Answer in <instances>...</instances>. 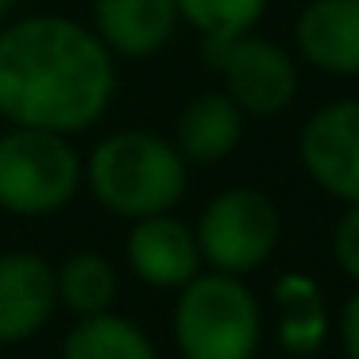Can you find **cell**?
I'll return each instance as SVG.
<instances>
[{
    "mask_svg": "<svg viewBox=\"0 0 359 359\" xmlns=\"http://www.w3.org/2000/svg\"><path fill=\"white\" fill-rule=\"evenodd\" d=\"M116 55L74 16L32 12L0 24V124L81 135L116 101Z\"/></svg>",
    "mask_w": 359,
    "mask_h": 359,
    "instance_id": "1",
    "label": "cell"
},
{
    "mask_svg": "<svg viewBox=\"0 0 359 359\" xmlns=\"http://www.w3.org/2000/svg\"><path fill=\"white\" fill-rule=\"evenodd\" d=\"M86 189L104 212L132 224L178 209L189 189V163L170 135L151 128H116L86 155Z\"/></svg>",
    "mask_w": 359,
    "mask_h": 359,
    "instance_id": "2",
    "label": "cell"
},
{
    "mask_svg": "<svg viewBox=\"0 0 359 359\" xmlns=\"http://www.w3.org/2000/svg\"><path fill=\"white\" fill-rule=\"evenodd\" d=\"M170 336L182 359H255L263 305L240 274L201 271L174 297Z\"/></svg>",
    "mask_w": 359,
    "mask_h": 359,
    "instance_id": "3",
    "label": "cell"
},
{
    "mask_svg": "<svg viewBox=\"0 0 359 359\" xmlns=\"http://www.w3.org/2000/svg\"><path fill=\"white\" fill-rule=\"evenodd\" d=\"M86 189V158L70 135L4 128L0 132V212L43 220L70 209Z\"/></svg>",
    "mask_w": 359,
    "mask_h": 359,
    "instance_id": "4",
    "label": "cell"
},
{
    "mask_svg": "<svg viewBox=\"0 0 359 359\" xmlns=\"http://www.w3.org/2000/svg\"><path fill=\"white\" fill-rule=\"evenodd\" d=\"M201 263L220 274H255L282 243V212L259 186H228L201 209L194 224Z\"/></svg>",
    "mask_w": 359,
    "mask_h": 359,
    "instance_id": "5",
    "label": "cell"
},
{
    "mask_svg": "<svg viewBox=\"0 0 359 359\" xmlns=\"http://www.w3.org/2000/svg\"><path fill=\"white\" fill-rule=\"evenodd\" d=\"M205 62L212 74H220V89L240 104L248 120L282 116L302 93V62L294 47H282L259 32L205 50Z\"/></svg>",
    "mask_w": 359,
    "mask_h": 359,
    "instance_id": "6",
    "label": "cell"
},
{
    "mask_svg": "<svg viewBox=\"0 0 359 359\" xmlns=\"http://www.w3.org/2000/svg\"><path fill=\"white\" fill-rule=\"evenodd\" d=\"M297 163L325 197L340 205L359 201V97H336L305 116Z\"/></svg>",
    "mask_w": 359,
    "mask_h": 359,
    "instance_id": "7",
    "label": "cell"
},
{
    "mask_svg": "<svg viewBox=\"0 0 359 359\" xmlns=\"http://www.w3.org/2000/svg\"><path fill=\"white\" fill-rule=\"evenodd\" d=\"M128 271L151 290H174L178 294L189 278L201 274V248L189 220L174 212H155V217L132 220L124 240Z\"/></svg>",
    "mask_w": 359,
    "mask_h": 359,
    "instance_id": "8",
    "label": "cell"
},
{
    "mask_svg": "<svg viewBox=\"0 0 359 359\" xmlns=\"http://www.w3.org/2000/svg\"><path fill=\"white\" fill-rule=\"evenodd\" d=\"M294 55L325 78H359V0H305L294 16Z\"/></svg>",
    "mask_w": 359,
    "mask_h": 359,
    "instance_id": "9",
    "label": "cell"
},
{
    "mask_svg": "<svg viewBox=\"0 0 359 359\" xmlns=\"http://www.w3.org/2000/svg\"><path fill=\"white\" fill-rule=\"evenodd\" d=\"M55 313V263L39 251H0V344H27Z\"/></svg>",
    "mask_w": 359,
    "mask_h": 359,
    "instance_id": "10",
    "label": "cell"
},
{
    "mask_svg": "<svg viewBox=\"0 0 359 359\" xmlns=\"http://www.w3.org/2000/svg\"><path fill=\"white\" fill-rule=\"evenodd\" d=\"M89 27L116 62H147L174 43L182 20L174 0H89Z\"/></svg>",
    "mask_w": 359,
    "mask_h": 359,
    "instance_id": "11",
    "label": "cell"
},
{
    "mask_svg": "<svg viewBox=\"0 0 359 359\" xmlns=\"http://www.w3.org/2000/svg\"><path fill=\"white\" fill-rule=\"evenodd\" d=\"M248 132V116L224 89H205L189 97L174 116V147L182 151L189 166H217L232 158Z\"/></svg>",
    "mask_w": 359,
    "mask_h": 359,
    "instance_id": "12",
    "label": "cell"
},
{
    "mask_svg": "<svg viewBox=\"0 0 359 359\" xmlns=\"http://www.w3.org/2000/svg\"><path fill=\"white\" fill-rule=\"evenodd\" d=\"M274 302V332H278V348L294 359H309L332 336V313H328L325 290L317 278L302 271H286L274 278L271 286Z\"/></svg>",
    "mask_w": 359,
    "mask_h": 359,
    "instance_id": "13",
    "label": "cell"
},
{
    "mask_svg": "<svg viewBox=\"0 0 359 359\" xmlns=\"http://www.w3.org/2000/svg\"><path fill=\"white\" fill-rule=\"evenodd\" d=\"M58 355L62 359H158V348L140 320L109 309V313L74 320L70 332L62 336Z\"/></svg>",
    "mask_w": 359,
    "mask_h": 359,
    "instance_id": "14",
    "label": "cell"
},
{
    "mask_svg": "<svg viewBox=\"0 0 359 359\" xmlns=\"http://www.w3.org/2000/svg\"><path fill=\"white\" fill-rule=\"evenodd\" d=\"M55 290H58V309L74 317H93L109 313L120 297V271L109 255L101 251H70L55 266Z\"/></svg>",
    "mask_w": 359,
    "mask_h": 359,
    "instance_id": "15",
    "label": "cell"
},
{
    "mask_svg": "<svg viewBox=\"0 0 359 359\" xmlns=\"http://www.w3.org/2000/svg\"><path fill=\"white\" fill-rule=\"evenodd\" d=\"M178 20L201 39V50H217L240 35L259 32L271 0H174Z\"/></svg>",
    "mask_w": 359,
    "mask_h": 359,
    "instance_id": "16",
    "label": "cell"
},
{
    "mask_svg": "<svg viewBox=\"0 0 359 359\" xmlns=\"http://www.w3.org/2000/svg\"><path fill=\"white\" fill-rule=\"evenodd\" d=\"M332 259L340 266V274H348L359 286V201L344 205V212L332 224Z\"/></svg>",
    "mask_w": 359,
    "mask_h": 359,
    "instance_id": "17",
    "label": "cell"
},
{
    "mask_svg": "<svg viewBox=\"0 0 359 359\" xmlns=\"http://www.w3.org/2000/svg\"><path fill=\"white\" fill-rule=\"evenodd\" d=\"M340 348L344 359H359V286L351 290V297L340 309Z\"/></svg>",
    "mask_w": 359,
    "mask_h": 359,
    "instance_id": "18",
    "label": "cell"
},
{
    "mask_svg": "<svg viewBox=\"0 0 359 359\" xmlns=\"http://www.w3.org/2000/svg\"><path fill=\"white\" fill-rule=\"evenodd\" d=\"M16 4H20V0H0V24H8V16H12Z\"/></svg>",
    "mask_w": 359,
    "mask_h": 359,
    "instance_id": "19",
    "label": "cell"
}]
</instances>
